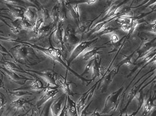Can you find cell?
Instances as JSON below:
<instances>
[{
  "label": "cell",
  "instance_id": "22",
  "mask_svg": "<svg viewBox=\"0 0 156 116\" xmlns=\"http://www.w3.org/2000/svg\"><path fill=\"white\" fill-rule=\"evenodd\" d=\"M104 46H100V47H95L90 51H87L84 54L83 56V60L85 61H88L92 59L93 57H95L96 55H97L100 52V50L102 48H104Z\"/></svg>",
  "mask_w": 156,
  "mask_h": 116
},
{
  "label": "cell",
  "instance_id": "29",
  "mask_svg": "<svg viewBox=\"0 0 156 116\" xmlns=\"http://www.w3.org/2000/svg\"><path fill=\"white\" fill-rule=\"evenodd\" d=\"M31 88L33 90H39L45 89L43 83L39 78H35L33 80L31 86Z\"/></svg>",
  "mask_w": 156,
  "mask_h": 116
},
{
  "label": "cell",
  "instance_id": "42",
  "mask_svg": "<svg viewBox=\"0 0 156 116\" xmlns=\"http://www.w3.org/2000/svg\"><path fill=\"white\" fill-rule=\"evenodd\" d=\"M121 28L124 32H129L131 29V26H130V24L122 25Z\"/></svg>",
  "mask_w": 156,
  "mask_h": 116
},
{
  "label": "cell",
  "instance_id": "6",
  "mask_svg": "<svg viewBox=\"0 0 156 116\" xmlns=\"http://www.w3.org/2000/svg\"><path fill=\"white\" fill-rule=\"evenodd\" d=\"M32 72L35 73L41 77L49 84V85L51 86H58L60 87V86L57 84L56 74L52 70H46L43 71H32Z\"/></svg>",
  "mask_w": 156,
  "mask_h": 116
},
{
  "label": "cell",
  "instance_id": "15",
  "mask_svg": "<svg viewBox=\"0 0 156 116\" xmlns=\"http://www.w3.org/2000/svg\"><path fill=\"white\" fill-rule=\"evenodd\" d=\"M123 15H125L120 14V12H118L116 15H114V17H111L110 18L108 19H106L105 21H101L100 22L98 23L96 25V26L91 30V32H90V35H92V34L96 33V32H98L100 31L102 28H103L105 26H106L107 24H109V22H110L111 21H113L114 19H116L119 17Z\"/></svg>",
  "mask_w": 156,
  "mask_h": 116
},
{
  "label": "cell",
  "instance_id": "13",
  "mask_svg": "<svg viewBox=\"0 0 156 116\" xmlns=\"http://www.w3.org/2000/svg\"><path fill=\"white\" fill-rule=\"evenodd\" d=\"M66 7L68 9L70 15L78 26L80 24V15L78 5L71 4L67 1Z\"/></svg>",
  "mask_w": 156,
  "mask_h": 116
},
{
  "label": "cell",
  "instance_id": "25",
  "mask_svg": "<svg viewBox=\"0 0 156 116\" xmlns=\"http://www.w3.org/2000/svg\"><path fill=\"white\" fill-rule=\"evenodd\" d=\"M36 15V13L35 10L31 7L27 9L26 10L24 11V17L32 22H34L33 21L35 20Z\"/></svg>",
  "mask_w": 156,
  "mask_h": 116
},
{
  "label": "cell",
  "instance_id": "8",
  "mask_svg": "<svg viewBox=\"0 0 156 116\" xmlns=\"http://www.w3.org/2000/svg\"><path fill=\"white\" fill-rule=\"evenodd\" d=\"M1 69L3 72H4L6 75L8 76L11 80L19 84H24L27 81L31 80V79H29L28 78L19 76L16 73L14 72V71L11 70L7 69L4 67H1Z\"/></svg>",
  "mask_w": 156,
  "mask_h": 116
},
{
  "label": "cell",
  "instance_id": "28",
  "mask_svg": "<svg viewBox=\"0 0 156 116\" xmlns=\"http://www.w3.org/2000/svg\"><path fill=\"white\" fill-rule=\"evenodd\" d=\"M143 88L141 89V90L140 89L139 91L138 92V93L136 94V96L135 98H136V99L138 100V109L136 111V112L134 113V114H136L138 113L139 111L141 109V107L143 105L144 103V98L142 92L141 91V90Z\"/></svg>",
  "mask_w": 156,
  "mask_h": 116
},
{
  "label": "cell",
  "instance_id": "4",
  "mask_svg": "<svg viewBox=\"0 0 156 116\" xmlns=\"http://www.w3.org/2000/svg\"><path fill=\"white\" fill-rule=\"evenodd\" d=\"M97 83L93 86L88 91L85 93L81 98H80L77 103H76V107H77V112L78 116L80 115L81 112L85 109V107L87 104L89 102L90 100L93 97L95 89L96 88Z\"/></svg>",
  "mask_w": 156,
  "mask_h": 116
},
{
  "label": "cell",
  "instance_id": "3",
  "mask_svg": "<svg viewBox=\"0 0 156 116\" xmlns=\"http://www.w3.org/2000/svg\"><path fill=\"white\" fill-rule=\"evenodd\" d=\"M98 40V38L97 37L92 40L85 41V42L78 43L77 45H76V46L74 48L71 54L69 57L67 61V65L70 67V64L74 60H75L76 58L79 56L80 55H81L87 48L89 47L94 43H96Z\"/></svg>",
  "mask_w": 156,
  "mask_h": 116
},
{
  "label": "cell",
  "instance_id": "34",
  "mask_svg": "<svg viewBox=\"0 0 156 116\" xmlns=\"http://www.w3.org/2000/svg\"><path fill=\"white\" fill-rule=\"evenodd\" d=\"M42 15H43V19L44 22H48L49 21L51 20V19L50 15L49 14V11L46 9L43 8L42 11Z\"/></svg>",
  "mask_w": 156,
  "mask_h": 116
},
{
  "label": "cell",
  "instance_id": "9",
  "mask_svg": "<svg viewBox=\"0 0 156 116\" xmlns=\"http://www.w3.org/2000/svg\"><path fill=\"white\" fill-rule=\"evenodd\" d=\"M24 44L19 45L13 47V49L11 50L12 54H13L16 60H24L28 55L29 50L28 48Z\"/></svg>",
  "mask_w": 156,
  "mask_h": 116
},
{
  "label": "cell",
  "instance_id": "36",
  "mask_svg": "<svg viewBox=\"0 0 156 116\" xmlns=\"http://www.w3.org/2000/svg\"><path fill=\"white\" fill-rule=\"evenodd\" d=\"M12 95H13L14 96H15V97H21L22 96H23L32 95V93H31L29 92L17 91L13 93Z\"/></svg>",
  "mask_w": 156,
  "mask_h": 116
},
{
  "label": "cell",
  "instance_id": "49",
  "mask_svg": "<svg viewBox=\"0 0 156 116\" xmlns=\"http://www.w3.org/2000/svg\"><path fill=\"white\" fill-rule=\"evenodd\" d=\"M107 1H114V0H107Z\"/></svg>",
  "mask_w": 156,
  "mask_h": 116
},
{
  "label": "cell",
  "instance_id": "7",
  "mask_svg": "<svg viewBox=\"0 0 156 116\" xmlns=\"http://www.w3.org/2000/svg\"><path fill=\"white\" fill-rule=\"evenodd\" d=\"M64 42H66L71 46L77 45L80 42L79 37L76 35L74 28L71 25H69L66 28L64 34Z\"/></svg>",
  "mask_w": 156,
  "mask_h": 116
},
{
  "label": "cell",
  "instance_id": "1",
  "mask_svg": "<svg viewBox=\"0 0 156 116\" xmlns=\"http://www.w3.org/2000/svg\"><path fill=\"white\" fill-rule=\"evenodd\" d=\"M19 43H23V44H26V45H29L34 49H36L38 50L42 51V53H44L45 55H47L48 56L50 57L51 58H52V60L62 64L64 67H65V68H67V70L71 71L72 73H73L74 75H75L76 76L78 77L81 80L86 82L89 84L92 82L91 80H87V79L84 78V77H83V76L78 74L77 72H75V71L73 70L71 68H70V67L67 65V63H66L63 60V58H62V52L61 50L60 49H56V48H54V47L45 48V47L37 46L36 44H32L30 43H25V42H19Z\"/></svg>",
  "mask_w": 156,
  "mask_h": 116
},
{
  "label": "cell",
  "instance_id": "2",
  "mask_svg": "<svg viewBox=\"0 0 156 116\" xmlns=\"http://www.w3.org/2000/svg\"><path fill=\"white\" fill-rule=\"evenodd\" d=\"M124 89V87H121L108 96L101 115L102 114L108 113L111 111H115L117 109Z\"/></svg>",
  "mask_w": 156,
  "mask_h": 116
},
{
  "label": "cell",
  "instance_id": "37",
  "mask_svg": "<svg viewBox=\"0 0 156 116\" xmlns=\"http://www.w3.org/2000/svg\"><path fill=\"white\" fill-rule=\"evenodd\" d=\"M5 2L7 4L12 5H15L21 4H25L24 2L21 0H4Z\"/></svg>",
  "mask_w": 156,
  "mask_h": 116
},
{
  "label": "cell",
  "instance_id": "27",
  "mask_svg": "<svg viewBox=\"0 0 156 116\" xmlns=\"http://www.w3.org/2000/svg\"><path fill=\"white\" fill-rule=\"evenodd\" d=\"M34 24L35 22L28 20L25 17L21 19V22H20L21 27L26 30L32 29Z\"/></svg>",
  "mask_w": 156,
  "mask_h": 116
},
{
  "label": "cell",
  "instance_id": "32",
  "mask_svg": "<svg viewBox=\"0 0 156 116\" xmlns=\"http://www.w3.org/2000/svg\"><path fill=\"white\" fill-rule=\"evenodd\" d=\"M3 65L7 69L15 71L20 70V69L13 62H9V61H5L3 62Z\"/></svg>",
  "mask_w": 156,
  "mask_h": 116
},
{
  "label": "cell",
  "instance_id": "18",
  "mask_svg": "<svg viewBox=\"0 0 156 116\" xmlns=\"http://www.w3.org/2000/svg\"><path fill=\"white\" fill-rule=\"evenodd\" d=\"M66 99L67 109H68V115L78 116L77 107H76V103L75 102L71 99L70 96L66 94Z\"/></svg>",
  "mask_w": 156,
  "mask_h": 116
},
{
  "label": "cell",
  "instance_id": "14",
  "mask_svg": "<svg viewBox=\"0 0 156 116\" xmlns=\"http://www.w3.org/2000/svg\"><path fill=\"white\" fill-rule=\"evenodd\" d=\"M116 74V69H114L113 70L110 72L104 78L102 81V83H101V85H99V88L100 86V90L102 92H106L107 90L108 87H109V85L112 81L113 78L114 77L115 75Z\"/></svg>",
  "mask_w": 156,
  "mask_h": 116
},
{
  "label": "cell",
  "instance_id": "41",
  "mask_svg": "<svg viewBox=\"0 0 156 116\" xmlns=\"http://www.w3.org/2000/svg\"><path fill=\"white\" fill-rule=\"evenodd\" d=\"M119 41V37L116 34H113L111 36V42L113 43H117Z\"/></svg>",
  "mask_w": 156,
  "mask_h": 116
},
{
  "label": "cell",
  "instance_id": "10",
  "mask_svg": "<svg viewBox=\"0 0 156 116\" xmlns=\"http://www.w3.org/2000/svg\"><path fill=\"white\" fill-rule=\"evenodd\" d=\"M64 31L62 26V22H59L56 26V29L54 33V39L57 43H59L61 45L62 52L65 49L64 39Z\"/></svg>",
  "mask_w": 156,
  "mask_h": 116
},
{
  "label": "cell",
  "instance_id": "48",
  "mask_svg": "<svg viewBox=\"0 0 156 116\" xmlns=\"http://www.w3.org/2000/svg\"><path fill=\"white\" fill-rule=\"evenodd\" d=\"M3 86V84H2V79L0 78V88Z\"/></svg>",
  "mask_w": 156,
  "mask_h": 116
},
{
  "label": "cell",
  "instance_id": "16",
  "mask_svg": "<svg viewBox=\"0 0 156 116\" xmlns=\"http://www.w3.org/2000/svg\"><path fill=\"white\" fill-rule=\"evenodd\" d=\"M101 60L100 58L99 55H97L94 58L93 63L92 64L93 66V75L91 79L92 81H94L98 77L101 75Z\"/></svg>",
  "mask_w": 156,
  "mask_h": 116
},
{
  "label": "cell",
  "instance_id": "30",
  "mask_svg": "<svg viewBox=\"0 0 156 116\" xmlns=\"http://www.w3.org/2000/svg\"><path fill=\"white\" fill-rule=\"evenodd\" d=\"M97 1V0H74L73 1L70 2L68 1V2L71 4H77L79 5L81 4H86L89 5H91L96 3Z\"/></svg>",
  "mask_w": 156,
  "mask_h": 116
},
{
  "label": "cell",
  "instance_id": "35",
  "mask_svg": "<svg viewBox=\"0 0 156 116\" xmlns=\"http://www.w3.org/2000/svg\"><path fill=\"white\" fill-rule=\"evenodd\" d=\"M87 24H85V23L82 24H80L78 26V31H77L78 33L81 34L86 32L88 26Z\"/></svg>",
  "mask_w": 156,
  "mask_h": 116
},
{
  "label": "cell",
  "instance_id": "12",
  "mask_svg": "<svg viewBox=\"0 0 156 116\" xmlns=\"http://www.w3.org/2000/svg\"><path fill=\"white\" fill-rule=\"evenodd\" d=\"M66 94L62 95L61 97L55 100L52 103L51 109L53 116H59L62 109V106L65 101Z\"/></svg>",
  "mask_w": 156,
  "mask_h": 116
},
{
  "label": "cell",
  "instance_id": "26",
  "mask_svg": "<svg viewBox=\"0 0 156 116\" xmlns=\"http://www.w3.org/2000/svg\"><path fill=\"white\" fill-rule=\"evenodd\" d=\"M27 103H28V102L26 100L20 97L18 99L13 101L11 103V105L14 108H16L17 109H20L23 108L24 105Z\"/></svg>",
  "mask_w": 156,
  "mask_h": 116
},
{
  "label": "cell",
  "instance_id": "43",
  "mask_svg": "<svg viewBox=\"0 0 156 116\" xmlns=\"http://www.w3.org/2000/svg\"><path fill=\"white\" fill-rule=\"evenodd\" d=\"M0 52L5 53V54H9V55H10V56L12 57L11 56V54H10V53H9L8 51H7V50L5 49V47H4L1 44H0Z\"/></svg>",
  "mask_w": 156,
  "mask_h": 116
},
{
  "label": "cell",
  "instance_id": "21",
  "mask_svg": "<svg viewBox=\"0 0 156 116\" xmlns=\"http://www.w3.org/2000/svg\"><path fill=\"white\" fill-rule=\"evenodd\" d=\"M50 17L52 23L57 26V25L60 22L61 18L58 6L56 5L54 7L51 12Z\"/></svg>",
  "mask_w": 156,
  "mask_h": 116
},
{
  "label": "cell",
  "instance_id": "44",
  "mask_svg": "<svg viewBox=\"0 0 156 116\" xmlns=\"http://www.w3.org/2000/svg\"><path fill=\"white\" fill-rule=\"evenodd\" d=\"M11 29L12 32H13V33H15V34L19 33L20 32L19 28L18 26H12L11 28Z\"/></svg>",
  "mask_w": 156,
  "mask_h": 116
},
{
  "label": "cell",
  "instance_id": "31",
  "mask_svg": "<svg viewBox=\"0 0 156 116\" xmlns=\"http://www.w3.org/2000/svg\"><path fill=\"white\" fill-rule=\"evenodd\" d=\"M117 29H115V28L110 27V26H108V27H105L102 28V29H101L100 31L98 32L97 35L99 36H103V35H107L108 33H112L115 30H116Z\"/></svg>",
  "mask_w": 156,
  "mask_h": 116
},
{
  "label": "cell",
  "instance_id": "38",
  "mask_svg": "<svg viewBox=\"0 0 156 116\" xmlns=\"http://www.w3.org/2000/svg\"><path fill=\"white\" fill-rule=\"evenodd\" d=\"M93 61L94 58L93 59H91V60H90L89 63H88L87 64L86 66L85 70H84V72L82 74L81 76H83L84 75L87 74H88V73H89L90 69L91 68V67L92 66V64H93Z\"/></svg>",
  "mask_w": 156,
  "mask_h": 116
},
{
  "label": "cell",
  "instance_id": "46",
  "mask_svg": "<svg viewBox=\"0 0 156 116\" xmlns=\"http://www.w3.org/2000/svg\"><path fill=\"white\" fill-rule=\"evenodd\" d=\"M58 3H60L63 8L66 7V3L68 1L67 0H58Z\"/></svg>",
  "mask_w": 156,
  "mask_h": 116
},
{
  "label": "cell",
  "instance_id": "45",
  "mask_svg": "<svg viewBox=\"0 0 156 116\" xmlns=\"http://www.w3.org/2000/svg\"><path fill=\"white\" fill-rule=\"evenodd\" d=\"M150 29L151 32H152L154 33H156V22H155V21L154 23H152Z\"/></svg>",
  "mask_w": 156,
  "mask_h": 116
},
{
  "label": "cell",
  "instance_id": "33",
  "mask_svg": "<svg viewBox=\"0 0 156 116\" xmlns=\"http://www.w3.org/2000/svg\"><path fill=\"white\" fill-rule=\"evenodd\" d=\"M138 25V19L133 18L132 21H131V24H130L131 29H130V30L129 32V35H131V34L133 33L134 31H135L136 29V26H137Z\"/></svg>",
  "mask_w": 156,
  "mask_h": 116
},
{
  "label": "cell",
  "instance_id": "40",
  "mask_svg": "<svg viewBox=\"0 0 156 116\" xmlns=\"http://www.w3.org/2000/svg\"><path fill=\"white\" fill-rule=\"evenodd\" d=\"M133 54L130 55L126 59L124 60V61H122V63L124 64V65H127V66H129V65H131V58H132V57Z\"/></svg>",
  "mask_w": 156,
  "mask_h": 116
},
{
  "label": "cell",
  "instance_id": "17",
  "mask_svg": "<svg viewBox=\"0 0 156 116\" xmlns=\"http://www.w3.org/2000/svg\"><path fill=\"white\" fill-rule=\"evenodd\" d=\"M67 71L65 77L61 76V78H58V81L60 82V87H62L64 90V93L66 95L69 96H74V94L72 91L70 87V84L69 82L67 81Z\"/></svg>",
  "mask_w": 156,
  "mask_h": 116
},
{
  "label": "cell",
  "instance_id": "23",
  "mask_svg": "<svg viewBox=\"0 0 156 116\" xmlns=\"http://www.w3.org/2000/svg\"><path fill=\"white\" fill-rule=\"evenodd\" d=\"M142 85V83H141V84L139 85L136 86L135 87L133 88L130 91V92L129 93L128 96V101H127V105L126 106L125 108L124 109V111H125L127 109V107L130 104V103L132 102L134 98H135L136 94L138 93V92L140 89V87H141V85Z\"/></svg>",
  "mask_w": 156,
  "mask_h": 116
},
{
  "label": "cell",
  "instance_id": "47",
  "mask_svg": "<svg viewBox=\"0 0 156 116\" xmlns=\"http://www.w3.org/2000/svg\"><path fill=\"white\" fill-rule=\"evenodd\" d=\"M25 1L29 2L32 3V4H33L34 5H35L37 7H39V3L37 1V0H25Z\"/></svg>",
  "mask_w": 156,
  "mask_h": 116
},
{
  "label": "cell",
  "instance_id": "19",
  "mask_svg": "<svg viewBox=\"0 0 156 116\" xmlns=\"http://www.w3.org/2000/svg\"><path fill=\"white\" fill-rule=\"evenodd\" d=\"M7 7L10 9L12 15L15 19H21L24 18V11L22 8L18 6H14L12 5L7 4Z\"/></svg>",
  "mask_w": 156,
  "mask_h": 116
},
{
  "label": "cell",
  "instance_id": "39",
  "mask_svg": "<svg viewBox=\"0 0 156 116\" xmlns=\"http://www.w3.org/2000/svg\"><path fill=\"white\" fill-rule=\"evenodd\" d=\"M6 97L2 93L0 92V110L4 106L6 102Z\"/></svg>",
  "mask_w": 156,
  "mask_h": 116
},
{
  "label": "cell",
  "instance_id": "20",
  "mask_svg": "<svg viewBox=\"0 0 156 116\" xmlns=\"http://www.w3.org/2000/svg\"><path fill=\"white\" fill-rule=\"evenodd\" d=\"M154 99L152 98L151 95H150L149 98L144 101V112L143 115L146 116L148 115L154 108Z\"/></svg>",
  "mask_w": 156,
  "mask_h": 116
},
{
  "label": "cell",
  "instance_id": "24",
  "mask_svg": "<svg viewBox=\"0 0 156 116\" xmlns=\"http://www.w3.org/2000/svg\"><path fill=\"white\" fill-rule=\"evenodd\" d=\"M44 24V20L42 18H38L37 19L33 28V32L35 36H38L39 32L42 25Z\"/></svg>",
  "mask_w": 156,
  "mask_h": 116
},
{
  "label": "cell",
  "instance_id": "11",
  "mask_svg": "<svg viewBox=\"0 0 156 116\" xmlns=\"http://www.w3.org/2000/svg\"><path fill=\"white\" fill-rule=\"evenodd\" d=\"M128 1L129 0H124L123 1L119 2V0H118V2L117 3L116 2V4H114L113 5H112L109 8H108L107 11H106L104 17L102 19L101 21H105L108 19L110 18L111 17H114V15H116L118 12V10L120 7Z\"/></svg>",
  "mask_w": 156,
  "mask_h": 116
},
{
  "label": "cell",
  "instance_id": "5",
  "mask_svg": "<svg viewBox=\"0 0 156 116\" xmlns=\"http://www.w3.org/2000/svg\"><path fill=\"white\" fill-rule=\"evenodd\" d=\"M60 88L58 86H51L49 85L44 89V93L41 97L37 103L38 107H40L48 100L54 97L58 93V88Z\"/></svg>",
  "mask_w": 156,
  "mask_h": 116
}]
</instances>
